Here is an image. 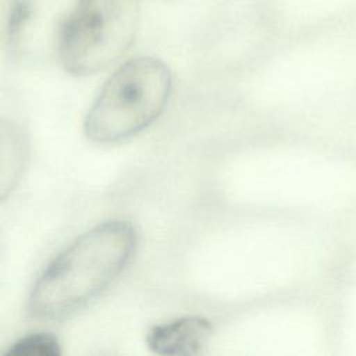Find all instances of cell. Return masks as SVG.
Wrapping results in <instances>:
<instances>
[{"mask_svg":"<svg viewBox=\"0 0 356 356\" xmlns=\"http://www.w3.org/2000/svg\"><path fill=\"white\" fill-rule=\"evenodd\" d=\"M138 248L129 221L110 220L78 236L33 284L28 312L38 320H63L99 298L128 267Z\"/></svg>","mask_w":356,"mask_h":356,"instance_id":"6da1fadb","label":"cell"},{"mask_svg":"<svg viewBox=\"0 0 356 356\" xmlns=\"http://www.w3.org/2000/svg\"><path fill=\"white\" fill-rule=\"evenodd\" d=\"M168 67L153 57H136L122 64L103 85L89 108L83 131L97 143L127 139L150 125L171 93Z\"/></svg>","mask_w":356,"mask_h":356,"instance_id":"7a4b0ae2","label":"cell"},{"mask_svg":"<svg viewBox=\"0 0 356 356\" xmlns=\"http://www.w3.org/2000/svg\"><path fill=\"white\" fill-rule=\"evenodd\" d=\"M138 24V0H83L58 43L57 54L74 75L96 74L131 46Z\"/></svg>","mask_w":356,"mask_h":356,"instance_id":"3957f363","label":"cell"},{"mask_svg":"<svg viewBox=\"0 0 356 356\" xmlns=\"http://www.w3.org/2000/svg\"><path fill=\"white\" fill-rule=\"evenodd\" d=\"M83 0H14L8 17L10 44L22 53L54 50Z\"/></svg>","mask_w":356,"mask_h":356,"instance_id":"277c9868","label":"cell"},{"mask_svg":"<svg viewBox=\"0 0 356 356\" xmlns=\"http://www.w3.org/2000/svg\"><path fill=\"white\" fill-rule=\"evenodd\" d=\"M211 334L213 325L207 318L189 316L152 327L146 343L159 355H195L206 346Z\"/></svg>","mask_w":356,"mask_h":356,"instance_id":"5b68a950","label":"cell"},{"mask_svg":"<svg viewBox=\"0 0 356 356\" xmlns=\"http://www.w3.org/2000/svg\"><path fill=\"white\" fill-rule=\"evenodd\" d=\"M3 149L1 154L10 156L8 161L1 163V192H3V199L7 196L10 191L15 186L21 167L24 164V138L21 136V132L15 128L11 127L10 132L6 131V127L3 125V138H1Z\"/></svg>","mask_w":356,"mask_h":356,"instance_id":"8992f818","label":"cell"},{"mask_svg":"<svg viewBox=\"0 0 356 356\" xmlns=\"http://www.w3.org/2000/svg\"><path fill=\"white\" fill-rule=\"evenodd\" d=\"M7 356H60L58 339L47 332H35L19 338L6 352Z\"/></svg>","mask_w":356,"mask_h":356,"instance_id":"52a82bcc","label":"cell"}]
</instances>
